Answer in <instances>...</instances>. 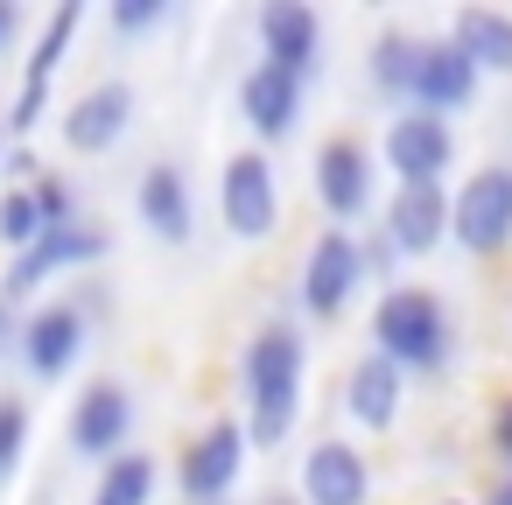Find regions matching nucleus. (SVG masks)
<instances>
[{"label": "nucleus", "instance_id": "17", "mask_svg": "<svg viewBox=\"0 0 512 505\" xmlns=\"http://www.w3.org/2000/svg\"><path fill=\"white\" fill-rule=\"evenodd\" d=\"M302 99H309V85L295 78V71H281V64H253L246 78H239V120L253 127V148H281L295 127H302Z\"/></svg>", "mask_w": 512, "mask_h": 505}, {"label": "nucleus", "instance_id": "3", "mask_svg": "<svg viewBox=\"0 0 512 505\" xmlns=\"http://www.w3.org/2000/svg\"><path fill=\"white\" fill-rule=\"evenodd\" d=\"M365 281H372V274H365V239H358L351 225H323V232L309 239V253H302L295 302H302V316L337 323V316L358 302V288H365Z\"/></svg>", "mask_w": 512, "mask_h": 505}, {"label": "nucleus", "instance_id": "1", "mask_svg": "<svg viewBox=\"0 0 512 505\" xmlns=\"http://www.w3.org/2000/svg\"><path fill=\"white\" fill-rule=\"evenodd\" d=\"M302 379H309V337L295 316H267L246 351H239V386H246V428L253 449H281L302 421Z\"/></svg>", "mask_w": 512, "mask_h": 505}, {"label": "nucleus", "instance_id": "19", "mask_svg": "<svg viewBox=\"0 0 512 505\" xmlns=\"http://www.w3.org/2000/svg\"><path fill=\"white\" fill-rule=\"evenodd\" d=\"M344 414L365 435H393L400 414H407V372L386 351H358L351 372H344Z\"/></svg>", "mask_w": 512, "mask_h": 505}, {"label": "nucleus", "instance_id": "27", "mask_svg": "<svg viewBox=\"0 0 512 505\" xmlns=\"http://www.w3.org/2000/svg\"><path fill=\"white\" fill-rule=\"evenodd\" d=\"M484 456L498 463V477H512V393H498L484 414Z\"/></svg>", "mask_w": 512, "mask_h": 505}, {"label": "nucleus", "instance_id": "6", "mask_svg": "<svg viewBox=\"0 0 512 505\" xmlns=\"http://www.w3.org/2000/svg\"><path fill=\"white\" fill-rule=\"evenodd\" d=\"M449 246L470 260H498L512 253V162H484L456 183V225Z\"/></svg>", "mask_w": 512, "mask_h": 505}, {"label": "nucleus", "instance_id": "25", "mask_svg": "<svg viewBox=\"0 0 512 505\" xmlns=\"http://www.w3.org/2000/svg\"><path fill=\"white\" fill-rule=\"evenodd\" d=\"M22 456H29V400L0 393V484H15Z\"/></svg>", "mask_w": 512, "mask_h": 505}, {"label": "nucleus", "instance_id": "20", "mask_svg": "<svg viewBox=\"0 0 512 505\" xmlns=\"http://www.w3.org/2000/svg\"><path fill=\"white\" fill-rule=\"evenodd\" d=\"M477 85H484V71L463 57V43L456 36H428V57H421V78H414V106L456 120L477 99Z\"/></svg>", "mask_w": 512, "mask_h": 505}, {"label": "nucleus", "instance_id": "34", "mask_svg": "<svg viewBox=\"0 0 512 505\" xmlns=\"http://www.w3.org/2000/svg\"><path fill=\"white\" fill-rule=\"evenodd\" d=\"M8 155H15V127H8V106H0V169H8Z\"/></svg>", "mask_w": 512, "mask_h": 505}, {"label": "nucleus", "instance_id": "15", "mask_svg": "<svg viewBox=\"0 0 512 505\" xmlns=\"http://www.w3.org/2000/svg\"><path fill=\"white\" fill-rule=\"evenodd\" d=\"M379 225H386V239H393L407 260H428V253H442V239H449V225H456V190H449V183H393Z\"/></svg>", "mask_w": 512, "mask_h": 505}, {"label": "nucleus", "instance_id": "35", "mask_svg": "<svg viewBox=\"0 0 512 505\" xmlns=\"http://www.w3.org/2000/svg\"><path fill=\"white\" fill-rule=\"evenodd\" d=\"M260 505H302V498H288V491H267V498H260Z\"/></svg>", "mask_w": 512, "mask_h": 505}, {"label": "nucleus", "instance_id": "33", "mask_svg": "<svg viewBox=\"0 0 512 505\" xmlns=\"http://www.w3.org/2000/svg\"><path fill=\"white\" fill-rule=\"evenodd\" d=\"M477 505H512V477H491V491H484Z\"/></svg>", "mask_w": 512, "mask_h": 505}, {"label": "nucleus", "instance_id": "9", "mask_svg": "<svg viewBox=\"0 0 512 505\" xmlns=\"http://www.w3.org/2000/svg\"><path fill=\"white\" fill-rule=\"evenodd\" d=\"M113 253V232L99 225V218H78V225H57V232H43L29 253H15L8 260V274H0V288H8L15 302H36L57 274H78V267H99Z\"/></svg>", "mask_w": 512, "mask_h": 505}, {"label": "nucleus", "instance_id": "16", "mask_svg": "<svg viewBox=\"0 0 512 505\" xmlns=\"http://www.w3.org/2000/svg\"><path fill=\"white\" fill-rule=\"evenodd\" d=\"M253 36H260V57L295 71L302 85L323 71V15L309 8V0H260Z\"/></svg>", "mask_w": 512, "mask_h": 505}, {"label": "nucleus", "instance_id": "12", "mask_svg": "<svg viewBox=\"0 0 512 505\" xmlns=\"http://www.w3.org/2000/svg\"><path fill=\"white\" fill-rule=\"evenodd\" d=\"M302 505H372V456L351 435H316L295 470Z\"/></svg>", "mask_w": 512, "mask_h": 505}, {"label": "nucleus", "instance_id": "11", "mask_svg": "<svg viewBox=\"0 0 512 505\" xmlns=\"http://www.w3.org/2000/svg\"><path fill=\"white\" fill-rule=\"evenodd\" d=\"M85 344H92V316H85L71 295H50V302H36L29 323H22V372L43 379V386H57V379L85 358Z\"/></svg>", "mask_w": 512, "mask_h": 505}, {"label": "nucleus", "instance_id": "24", "mask_svg": "<svg viewBox=\"0 0 512 505\" xmlns=\"http://www.w3.org/2000/svg\"><path fill=\"white\" fill-rule=\"evenodd\" d=\"M43 232H50V218H43L36 190H29V183H8V190H0V246H8V260L29 253Z\"/></svg>", "mask_w": 512, "mask_h": 505}, {"label": "nucleus", "instance_id": "31", "mask_svg": "<svg viewBox=\"0 0 512 505\" xmlns=\"http://www.w3.org/2000/svg\"><path fill=\"white\" fill-rule=\"evenodd\" d=\"M22 29H29V15H22V0H0V57H8V50L22 43Z\"/></svg>", "mask_w": 512, "mask_h": 505}, {"label": "nucleus", "instance_id": "5", "mask_svg": "<svg viewBox=\"0 0 512 505\" xmlns=\"http://www.w3.org/2000/svg\"><path fill=\"white\" fill-rule=\"evenodd\" d=\"M218 218L239 246H260L281 232V169L267 148H239L218 169Z\"/></svg>", "mask_w": 512, "mask_h": 505}, {"label": "nucleus", "instance_id": "4", "mask_svg": "<svg viewBox=\"0 0 512 505\" xmlns=\"http://www.w3.org/2000/svg\"><path fill=\"white\" fill-rule=\"evenodd\" d=\"M246 456H253V428L239 414H211L183 449H176V491L190 505H225L246 477Z\"/></svg>", "mask_w": 512, "mask_h": 505}, {"label": "nucleus", "instance_id": "32", "mask_svg": "<svg viewBox=\"0 0 512 505\" xmlns=\"http://www.w3.org/2000/svg\"><path fill=\"white\" fill-rule=\"evenodd\" d=\"M71 302H78V309H85L92 323H106V316H113V295H106V281H85V288H78Z\"/></svg>", "mask_w": 512, "mask_h": 505}, {"label": "nucleus", "instance_id": "22", "mask_svg": "<svg viewBox=\"0 0 512 505\" xmlns=\"http://www.w3.org/2000/svg\"><path fill=\"white\" fill-rule=\"evenodd\" d=\"M449 36L484 78H512V8H456Z\"/></svg>", "mask_w": 512, "mask_h": 505}, {"label": "nucleus", "instance_id": "13", "mask_svg": "<svg viewBox=\"0 0 512 505\" xmlns=\"http://www.w3.org/2000/svg\"><path fill=\"white\" fill-rule=\"evenodd\" d=\"M134 127V85L127 78H92L64 113H57V134L71 155H113Z\"/></svg>", "mask_w": 512, "mask_h": 505}, {"label": "nucleus", "instance_id": "18", "mask_svg": "<svg viewBox=\"0 0 512 505\" xmlns=\"http://www.w3.org/2000/svg\"><path fill=\"white\" fill-rule=\"evenodd\" d=\"M134 218H141L148 239H162V246H190V239H197V197H190L183 162L155 155V162L141 169V183H134Z\"/></svg>", "mask_w": 512, "mask_h": 505}, {"label": "nucleus", "instance_id": "21", "mask_svg": "<svg viewBox=\"0 0 512 505\" xmlns=\"http://www.w3.org/2000/svg\"><path fill=\"white\" fill-rule=\"evenodd\" d=\"M421 57H428V36H414V29H400V22H386V29L372 36V50H365V78H372V92H379V99L414 106Z\"/></svg>", "mask_w": 512, "mask_h": 505}, {"label": "nucleus", "instance_id": "10", "mask_svg": "<svg viewBox=\"0 0 512 505\" xmlns=\"http://www.w3.org/2000/svg\"><path fill=\"white\" fill-rule=\"evenodd\" d=\"M78 22H85V8H78V0H64V8L43 22V36L29 43V57H22V85H15V106H8L15 148H29V134L43 127V113H50V85H57L64 57H71V36H78Z\"/></svg>", "mask_w": 512, "mask_h": 505}, {"label": "nucleus", "instance_id": "14", "mask_svg": "<svg viewBox=\"0 0 512 505\" xmlns=\"http://www.w3.org/2000/svg\"><path fill=\"white\" fill-rule=\"evenodd\" d=\"M386 169H393V183H449V169H456V127L442 113H421V106L393 113L386 120Z\"/></svg>", "mask_w": 512, "mask_h": 505}, {"label": "nucleus", "instance_id": "30", "mask_svg": "<svg viewBox=\"0 0 512 505\" xmlns=\"http://www.w3.org/2000/svg\"><path fill=\"white\" fill-rule=\"evenodd\" d=\"M22 323H29V309L0 288V358H22Z\"/></svg>", "mask_w": 512, "mask_h": 505}, {"label": "nucleus", "instance_id": "36", "mask_svg": "<svg viewBox=\"0 0 512 505\" xmlns=\"http://www.w3.org/2000/svg\"><path fill=\"white\" fill-rule=\"evenodd\" d=\"M442 505H470V498H442Z\"/></svg>", "mask_w": 512, "mask_h": 505}, {"label": "nucleus", "instance_id": "7", "mask_svg": "<svg viewBox=\"0 0 512 505\" xmlns=\"http://www.w3.org/2000/svg\"><path fill=\"white\" fill-rule=\"evenodd\" d=\"M372 183H379V155L365 134H323L309 155V190L323 204L330 225H351L372 211Z\"/></svg>", "mask_w": 512, "mask_h": 505}, {"label": "nucleus", "instance_id": "2", "mask_svg": "<svg viewBox=\"0 0 512 505\" xmlns=\"http://www.w3.org/2000/svg\"><path fill=\"white\" fill-rule=\"evenodd\" d=\"M372 351H386L407 379L449 372L456 365V309L435 288H421V281L379 288V302H372Z\"/></svg>", "mask_w": 512, "mask_h": 505}, {"label": "nucleus", "instance_id": "8", "mask_svg": "<svg viewBox=\"0 0 512 505\" xmlns=\"http://www.w3.org/2000/svg\"><path fill=\"white\" fill-rule=\"evenodd\" d=\"M134 421H141V407H134V386L127 379H113V372H99L78 400H71V421H64V442H71V456L78 463H113V456H127V442H134Z\"/></svg>", "mask_w": 512, "mask_h": 505}, {"label": "nucleus", "instance_id": "28", "mask_svg": "<svg viewBox=\"0 0 512 505\" xmlns=\"http://www.w3.org/2000/svg\"><path fill=\"white\" fill-rule=\"evenodd\" d=\"M106 22H113L120 36H148V29H162V22H169V0H113Z\"/></svg>", "mask_w": 512, "mask_h": 505}, {"label": "nucleus", "instance_id": "26", "mask_svg": "<svg viewBox=\"0 0 512 505\" xmlns=\"http://www.w3.org/2000/svg\"><path fill=\"white\" fill-rule=\"evenodd\" d=\"M29 190H36V204H43V218H50V232H57V225H78V218H85V211H78V190H71V176H57V169H43V176H36Z\"/></svg>", "mask_w": 512, "mask_h": 505}, {"label": "nucleus", "instance_id": "23", "mask_svg": "<svg viewBox=\"0 0 512 505\" xmlns=\"http://www.w3.org/2000/svg\"><path fill=\"white\" fill-rule=\"evenodd\" d=\"M155 484H162V463H155L148 449H127V456H113V463L99 470L92 505H155Z\"/></svg>", "mask_w": 512, "mask_h": 505}, {"label": "nucleus", "instance_id": "29", "mask_svg": "<svg viewBox=\"0 0 512 505\" xmlns=\"http://www.w3.org/2000/svg\"><path fill=\"white\" fill-rule=\"evenodd\" d=\"M400 260H407V253L386 239V225H372V232H365V274H372V281H393ZM393 288H400V281H393Z\"/></svg>", "mask_w": 512, "mask_h": 505}]
</instances>
